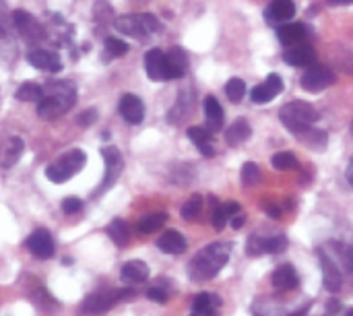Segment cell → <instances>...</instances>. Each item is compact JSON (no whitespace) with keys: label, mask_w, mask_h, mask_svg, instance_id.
Here are the masks:
<instances>
[{"label":"cell","mask_w":353,"mask_h":316,"mask_svg":"<svg viewBox=\"0 0 353 316\" xmlns=\"http://www.w3.org/2000/svg\"><path fill=\"white\" fill-rule=\"evenodd\" d=\"M27 248L31 250V255L39 261L52 259L56 253V244L54 238L48 230H35L29 238H27Z\"/></svg>","instance_id":"obj_10"},{"label":"cell","mask_w":353,"mask_h":316,"mask_svg":"<svg viewBox=\"0 0 353 316\" xmlns=\"http://www.w3.org/2000/svg\"><path fill=\"white\" fill-rule=\"evenodd\" d=\"M145 72L151 81H170L168 60L159 48H153L145 54Z\"/></svg>","instance_id":"obj_11"},{"label":"cell","mask_w":353,"mask_h":316,"mask_svg":"<svg viewBox=\"0 0 353 316\" xmlns=\"http://www.w3.org/2000/svg\"><path fill=\"white\" fill-rule=\"evenodd\" d=\"M246 253H248V257H261V255H265V238L250 236L248 242H246Z\"/></svg>","instance_id":"obj_40"},{"label":"cell","mask_w":353,"mask_h":316,"mask_svg":"<svg viewBox=\"0 0 353 316\" xmlns=\"http://www.w3.org/2000/svg\"><path fill=\"white\" fill-rule=\"evenodd\" d=\"M343 263H345V269L352 273V277H353V246H350V248H345V250H343Z\"/></svg>","instance_id":"obj_45"},{"label":"cell","mask_w":353,"mask_h":316,"mask_svg":"<svg viewBox=\"0 0 353 316\" xmlns=\"http://www.w3.org/2000/svg\"><path fill=\"white\" fill-rule=\"evenodd\" d=\"M12 14V27L17 29V33L27 41V43H39L48 37V31L46 27L27 10L23 8H17L10 12Z\"/></svg>","instance_id":"obj_7"},{"label":"cell","mask_w":353,"mask_h":316,"mask_svg":"<svg viewBox=\"0 0 353 316\" xmlns=\"http://www.w3.org/2000/svg\"><path fill=\"white\" fill-rule=\"evenodd\" d=\"M250 135H252V128H250L248 120L238 118V120L225 130V141H228L230 147H238V145L246 143V141L250 139Z\"/></svg>","instance_id":"obj_26"},{"label":"cell","mask_w":353,"mask_h":316,"mask_svg":"<svg viewBox=\"0 0 353 316\" xmlns=\"http://www.w3.org/2000/svg\"><path fill=\"white\" fill-rule=\"evenodd\" d=\"M203 110H205V118H207V128L211 132H219L223 128V118H225L221 103L213 95H207L205 103H203Z\"/></svg>","instance_id":"obj_21"},{"label":"cell","mask_w":353,"mask_h":316,"mask_svg":"<svg viewBox=\"0 0 353 316\" xmlns=\"http://www.w3.org/2000/svg\"><path fill=\"white\" fill-rule=\"evenodd\" d=\"M77 101V87L72 81H48L43 87V97L37 101V116L43 120H54L66 114Z\"/></svg>","instance_id":"obj_1"},{"label":"cell","mask_w":353,"mask_h":316,"mask_svg":"<svg viewBox=\"0 0 353 316\" xmlns=\"http://www.w3.org/2000/svg\"><path fill=\"white\" fill-rule=\"evenodd\" d=\"M223 209H225L228 217H234V215H238V213H240V203L230 201V203H225V205H223Z\"/></svg>","instance_id":"obj_47"},{"label":"cell","mask_w":353,"mask_h":316,"mask_svg":"<svg viewBox=\"0 0 353 316\" xmlns=\"http://www.w3.org/2000/svg\"><path fill=\"white\" fill-rule=\"evenodd\" d=\"M271 164H273V168H277V170H292V168H298L296 153H292V151L275 153L273 159H271Z\"/></svg>","instance_id":"obj_37"},{"label":"cell","mask_w":353,"mask_h":316,"mask_svg":"<svg viewBox=\"0 0 353 316\" xmlns=\"http://www.w3.org/2000/svg\"><path fill=\"white\" fill-rule=\"evenodd\" d=\"M319 263H321V269H323V284L329 292H339L341 290V284H343V275L337 267V263L333 259H329L327 253L319 250Z\"/></svg>","instance_id":"obj_13"},{"label":"cell","mask_w":353,"mask_h":316,"mask_svg":"<svg viewBox=\"0 0 353 316\" xmlns=\"http://www.w3.org/2000/svg\"><path fill=\"white\" fill-rule=\"evenodd\" d=\"M203 197L201 195H192L184 205H182V219H186V221H192V219H196L199 215H201V211H203Z\"/></svg>","instance_id":"obj_34"},{"label":"cell","mask_w":353,"mask_h":316,"mask_svg":"<svg viewBox=\"0 0 353 316\" xmlns=\"http://www.w3.org/2000/svg\"><path fill=\"white\" fill-rule=\"evenodd\" d=\"M118 110H120V116L128 122V124H141L143 118H145V106L143 101L132 95V93H126L120 97V103H118Z\"/></svg>","instance_id":"obj_16"},{"label":"cell","mask_w":353,"mask_h":316,"mask_svg":"<svg viewBox=\"0 0 353 316\" xmlns=\"http://www.w3.org/2000/svg\"><path fill=\"white\" fill-rule=\"evenodd\" d=\"M277 37L283 46H296L306 37V27L302 23H283L277 29Z\"/></svg>","instance_id":"obj_25"},{"label":"cell","mask_w":353,"mask_h":316,"mask_svg":"<svg viewBox=\"0 0 353 316\" xmlns=\"http://www.w3.org/2000/svg\"><path fill=\"white\" fill-rule=\"evenodd\" d=\"M244 221H246L244 215H234V217H232V228H234V230H240V228H244Z\"/></svg>","instance_id":"obj_49"},{"label":"cell","mask_w":353,"mask_h":316,"mask_svg":"<svg viewBox=\"0 0 353 316\" xmlns=\"http://www.w3.org/2000/svg\"><path fill=\"white\" fill-rule=\"evenodd\" d=\"M352 132H353V122H352Z\"/></svg>","instance_id":"obj_54"},{"label":"cell","mask_w":353,"mask_h":316,"mask_svg":"<svg viewBox=\"0 0 353 316\" xmlns=\"http://www.w3.org/2000/svg\"><path fill=\"white\" fill-rule=\"evenodd\" d=\"M21 155H23V141L19 137H8L2 149V159H0L2 168H12L21 159Z\"/></svg>","instance_id":"obj_27"},{"label":"cell","mask_w":353,"mask_h":316,"mask_svg":"<svg viewBox=\"0 0 353 316\" xmlns=\"http://www.w3.org/2000/svg\"><path fill=\"white\" fill-rule=\"evenodd\" d=\"M263 207H265V213H267L269 217H273V219L281 217V209H279L277 205H273V203H265Z\"/></svg>","instance_id":"obj_46"},{"label":"cell","mask_w":353,"mask_h":316,"mask_svg":"<svg viewBox=\"0 0 353 316\" xmlns=\"http://www.w3.org/2000/svg\"><path fill=\"white\" fill-rule=\"evenodd\" d=\"M105 234L110 236V240L116 244V246H126L128 244V238H130V230L126 226L124 219H114L110 221V226L105 228Z\"/></svg>","instance_id":"obj_30"},{"label":"cell","mask_w":353,"mask_h":316,"mask_svg":"<svg viewBox=\"0 0 353 316\" xmlns=\"http://www.w3.org/2000/svg\"><path fill=\"white\" fill-rule=\"evenodd\" d=\"M157 248L163 250L165 255L178 257L186 250V238L176 230H168L161 234V238H157Z\"/></svg>","instance_id":"obj_22"},{"label":"cell","mask_w":353,"mask_h":316,"mask_svg":"<svg viewBox=\"0 0 353 316\" xmlns=\"http://www.w3.org/2000/svg\"><path fill=\"white\" fill-rule=\"evenodd\" d=\"M294 14H296L294 0H273L265 10V19L269 23H288L290 19H294Z\"/></svg>","instance_id":"obj_18"},{"label":"cell","mask_w":353,"mask_h":316,"mask_svg":"<svg viewBox=\"0 0 353 316\" xmlns=\"http://www.w3.org/2000/svg\"><path fill=\"white\" fill-rule=\"evenodd\" d=\"M14 97L19 101H39L43 97V87L39 83H33V81H27L23 83L17 91H14Z\"/></svg>","instance_id":"obj_32"},{"label":"cell","mask_w":353,"mask_h":316,"mask_svg":"<svg viewBox=\"0 0 353 316\" xmlns=\"http://www.w3.org/2000/svg\"><path fill=\"white\" fill-rule=\"evenodd\" d=\"M101 155H103V164H105V176L99 184V190L95 195H101L105 190H110L116 180L120 178L122 170H124V161H122V155L116 147H103L101 149Z\"/></svg>","instance_id":"obj_9"},{"label":"cell","mask_w":353,"mask_h":316,"mask_svg":"<svg viewBox=\"0 0 353 316\" xmlns=\"http://www.w3.org/2000/svg\"><path fill=\"white\" fill-rule=\"evenodd\" d=\"M271 284L277 292H292L300 286V277H298V271L294 265L285 263V265H279L273 275H271Z\"/></svg>","instance_id":"obj_14"},{"label":"cell","mask_w":353,"mask_h":316,"mask_svg":"<svg viewBox=\"0 0 353 316\" xmlns=\"http://www.w3.org/2000/svg\"><path fill=\"white\" fill-rule=\"evenodd\" d=\"M93 21H95L97 31H103L105 27L114 25V21H116L114 19V10H112V6L105 0H97L93 4Z\"/></svg>","instance_id":"obj_29"},{"label":"cell","mask_w":353,"mask_h":316,"mask_svg":"<svg viewBox=\"0 0 353 316\" xmlns=\"http://www.w3.org/2000/svg\"><path fill=\"white\" fill-rule=\"evenodd\" d=\"M242 182L246 186H254V184L261 182V168L254 161H246L242 166Z\"/></svg>","instance_id":"obj_38"},{"label":"cell","mask_w":353,"mask_h":316,"mask_svg":"<svg viewBox=\"0 0 353 316\" xmlns=\"http://www.w3.org/2000/svg\"><path fill=\"white\" fill-rule=\"evenodd\" d=\"M333 6H345V4H353V0H327Z\"/></svg>","instance_id":"obj_50"},{"label":"cell","mask_w":353,"mask_h":316,"mask_svg":"<svg viewBox=\"0 0 353 316\" xmlns=\"http://www.w3.org/2000/svg\"><path fill=\"white\" fill-rule=\"evenodd\" d=\"M316 54L310 46H304V43H296V46H290L283 54V60L290 64V66H312Z\"/></svg>","instance_id":"obj_19"},{"label":"cell","mask_w":353,"mask_h":316,"mask_svg":"<svg viewBox=\"0 0 353 316\" xmlns=\"http://www.w3.org/2000/svg\"><path fill=\"white\" fill-rule=\"evenodd\" d=\"M225 226H228V213H225L223 205L221 207H215V211H213V228L217 232H221Z\"/></svg>","instance_id":"obj_43"},{"label":"cell","mask_w":353,"mask_h":316,"mask_svg":"<svg viewBox=\"0 0 353 316\" xmlns=\"http://www.w3.org/2000/svg\"><path fill=\"white\" fill-rule=\"evenodd\" d=\"M12 14L6 8V2L0 0V56H10L12 50L17 52L12 43Z\"/></svg>","instance_id":"obj_15"},{"label":"cell","mask_w":353,"mask_h":316,"mask_svg":"<svg viewBox=\"0 0 353 316\" xmlns=\"http://www.w3.org/2000/svg\"><path fill=\"white\" fill-rule=\"evenodd\" d=\"M81 209H83V201L77 199V197H68V199L62 201V211H64L66 215H77Z\"/></svg>","instance_id":"obj_42"},{"label":"cell","mask_w":353,"mask_h":316,"mask_svg":"<svg viewBox=\"0 0 353 316\" xmlns=\"http://www.w3.org/2000/svg\"><path fill=\"white\" fill-rule=\"evenodd\" d=\"M285 248H288V238L285 236L265 238V253H269V255H281Z\"/></svg>","instance_id":"obj_39"},{"label":"cell","mask_w":353,"mask_h":316,"mask_svg":"<svg viewBox=\"0 0 353 316\" xmlns=\"http://www.w3.org/2000/svg\"><path fill=\"white\" fill-rule=\"evenodd\" d=\"M219 306H221L219 298L211 296V294H199L194 298V302H192V310L201 316H215L217 310H219Z\"/></svg>","instance_id":"obj_28"},{"label":"cell","mask_w":353,"mask_h":316,"mask_svg":"<svg viewBox=\"0 0 353 316\" xmlns=\"http://www.w3.org/2000/svg\"><path fill=\"white\" fill-rule=\"evenodd\" d=\"M339 310H341V302L335 300V298H331V300L327 302V313H329V316H335Z\"/></svg>","instance_id":"obj_48"},{"label":"cell","mask_w":353,"mask_h":316,"mask_svg":"<svg viewBox=\"0 0 353 316\" xmlns=\"http://www.w3.org/2000/svg\"><path fill=\"white\" fill-rule=\"evenodd\" d=\"M97 110L95 108H87V110H83L79 116H77V124L79 126H83V128H87V126H91L93 122H97Z\"/></svg>","instance_id":"obj_41"},{"label":"cell","mask_w":353,"mask_h":316,"mask_svg":"<svg viewBox=\"0 0 353 316\" xmlns=\"http://www.w3.org/2000/svg\"><path fill=\"white\" fill-rule=\"evenodd\" d=\"M347 182L353 186V157L350 159V166H347Z\"/></svg>","instance_id":"obj_51"},{"label":"cell","mask_w":353,"mask_h":316,"mask_svg":"<svg viewBox=\"0 0 353 316\" xmlns=\"http://www.w3.org/2000/svg\"><path fill=\"white\" fill-rule=\"evenodd\" d=\"M120 277H122L124 284H130V286L143 284V282L149 279V267H147V263H143V261H128V263L122 267Z\"/></svg>","instance_id":"obj_24"},{"label":"cell","mask_w":353,"mask_h":316,"mask_svg":"<svg viewBox=\"0 0 353 316\" xmlns=\"http://www.w3.org/2000/svg\"><path fill=\"white\" fill-rule=\"evenodd\" d=\"M168 60V70H170V79H182L186 75L188 68V56L180 46L170 48V52L165 54Z\"/></svg>","instance_id":"obj_23"},{"label":"cell","mask_w":353,"mask_h":316,"mask_svg":"<svg viewBox=\"0 0 353 316\" xmlns=\"http://www.w3.org/2000/svg\"><path fill=\"white\" fill-rule=\"evenodd\" d=\"M225 95H228V99L234 101V103L242 101V97L246 95V83H244L242 79H238V77L230 79V81L225 83Z\"/></svg>","instance_id":"obj_36"},{"label":"cell","mask_w":353,"mask_h":316,"mask_svg":"<svg viewBox=\"0 0 353 316\" xmlns=\"http://www.w3.org/2000/svg\"><path fill=\"white\" fill-rule=\"evenodd\" d=\"M27 62L39 70H48V72H58L62 68V60L56 52L52 50H31L27 54Z\"/></svg>","instance_id":"obj_17"},{"label":"cell","mask_w":353,"mask_h":316,"mask_svg":"<svg viewBox=\"0 0 353 316\" xmlns=\"http://www.w3.org/2000/svg\"><path fill=\"white\" fill-rule=\"evenodd\" d=\"M128 52V43L124 39H118V37H112L108 35L105 37V48H103V54L108 58H120Z\"/></svg>","instance_id":"obj_35"},{"label":"cell","mask_w":353,"mask_h":316,"mask_svg":"<svg viewBox=\"0 0 353 316\" xmlns=\"http://www.w3.org/2000/svg\"><path fill=\"white\" fill-rule=\"evenodd\" d=\"M165 221H168V213H151V215H145L139 219L137 230H139V234H153L159 228H163Z\"/></svg>","instance_id":"obj_31"},{"label":"cell","mask_w":353,"mask_h":316,"mask_svg":"<svg viewBox=\"0 0 353 316\" xmlns=\"http://www.w3.org/2000/svg\"><path fill=\"white\" fill-rule=\"evenodd\" d=\"M300 137V141L302 143H306V145H310V147H314V149H325L327 147V132L325 130H319V128H314V126H310L308 130H304V132H300L298 135Z\"/></svg>","instance_id":"obj_33"},{"label":"cell","mask_w":353,"mask_h":316,"mask_svg":"<svg viewBox=\"0 0 353 316\" xmlns=\"http://www.w3.org/2000/svg\"><path fill=\"white\" fill-rule=\"evenodd\" d=\"M190 316H201V315H196V313H192V315H190Z\"/></svg>","instance_id":"obj_53"},{"label":"cell","mask_w":353,"mask_h":316,"mask_svg":"<svg viewBox=\"0 0 353 316\" xmlns=\"http://www.w3.org/2000/svg\"><path fill=\"white\" fill-rule=\"evenodd\" d=\"M335 83V72L329 70L327 66H308L300 79V85L302 89H306L308 93H319V91H325L327 87H331Z\"/></svg>","instance_id":"obj_8"},{"label":"cell","mask_w":353,"mask_h":316,"mask_svg":"<svg viewBox=\"0 0 353 316\" xmlns=\"http://www.w3.org/2000/svg\"><path fill=\"white\" fill-rule=\"evenodd\" d=\"M147 298L153 300V302H157V304H165V302L170 300V294L163 292V288H151V290L147 292Z\"/></svg>","instance_id":"obj_44"},{"label":"cell","mask_w":353,"mask_h":316,"mask_svg":"<svg viewBox=\"0 0 353 316\" xmlns=\"http://www.w3.org/2000/svg\"><path fill=\"white\" fill-rule=\"evenodd\" d=\"M279 120L283 122L288 130H292L294 135H300L308 130L310 126H314V122L319 120V112L314 110L312 103L296 99V101L285 103L279 110Z\"/></svg>","instance_id":"obj_3"},{"label":"cell","mask_w":353,"mask_h":316,"mask_svg":"<svg viewBox=\"0 0 353 316\" xmlns=\"http://www.w3.org/2000/svg\"><path fill=\"white\" fill-rule=\"evenodd\" d=\"M281 91H283V81H281L279 75L273 72V75H269L261 85H256V87L252 89L250 97H252L254 103H269V101H273Z\"/></svg>","instance_id":"obj_12"},{"label":"cell","mask_w":353,"mask_h":316,"mask_svg":"<svg viewBox=\"0 0 353 316\" xmlns=\"http://www.w3.org/2000/svg\"><path fill=\"white\" fill-rule=\"evenodd\" d=\"M232 244L228 242H215L203 248L190 263H188V275L192 282H209L213 279L230 261Z\"/></svg>","instance_id":"obj_2"},{"label":"cell","mask_w":353,"mask_h":316,"mask_svg":"<svg viewBox=\"0 0 353 316\" xmlns=\"http://www.w3.org/2000/svg\"><path fill=\"white\" fill-rule=\"evenodd\" d=\"M213 132L209 128H203V126H190L186 130V137L190 139V143L205 155V157H213L215 155V149H213Z\"/></svg>","instance_id":"obj_20"},{"label":"cell","mask_w":353,"mask_h":316,"mask_svg":"<svg viewBox=\"0 0 353 316\" xmlns=\"http://www.w3.org/2000/svg\"><path fill=\"white\" fill-rule=\"evenodd\" d=\"M85 164H87V153L81 149H72V151L60 155L54 164H50L46 168V178L54 184L68 182L77 172L83 170Z\"/></svg>","instance_id":"obj_5"},{"label":"cell","mask_w":353,"mask_h":316,"mask_svg":"<svg viewBox=\"0 0 353 316\" xmlns=\"http://www.w3.org/2000/svg\"><path fill=\"white\" fill-rule=\"evenodd\" d=\"M132 296H134V290H101V292H95L85 298L83 313L85 315H101V313L110 310L114 304H118L120 300H126Z\"/></svg>","instance_id":"obj_6"},{"label":"cell","mask_w":353,"mask_h":316,"mask_svg":"<svg viewBox=\"0 0 353 316\" xmlns=\"http://www.w3.org/2000/svg\"><path fill=\"white\" fill-rule=\"evenodd\" d=\"M345 316H353V308H352V310H350V313H347V315H345Z\"/></svg>","instance_id":"obj_52"},{"label":"cell","mask_w":353,"mask_h":316,"mask_svg":"<svg viewBox=\"0 0 353 316\" xmlns=\"http://www.w3.org/2000/svg\"><path fill=\"white\" fill-rule=\"evenodd\" d=\"M114 27L130 37H149L157 31H161V23L151 12H134V14H122L114 21Z\"/></svg>","instance_id":"obj_4"}]
</instances>
